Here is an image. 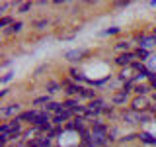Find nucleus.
<instances>
[{
    "instance_id": "f257e3e1",
    "label": "nucleus",
    "mask_w": 156,
    "mask_h": 147,
    "mask_svg": "<svg viewBox=\"0 0 156 147\" xmlns=\"http://www.w3.org/2000/svg\"><path fill=\"white\" fill-rule=\"evenodd\" d=\"M131 110H135V112H146L148 110V106H150V100H148V96H135V98H131Z\"/></svg>"
},
{
    "instance_id": "f03ea898",
    "label": "nucleus",
    "mask_w": 156,
    "mask_h": 147,
    "mask_svg": "<svg viewBox=\"0 0 156 147\" xmlns=\"http://www.w3.org/2000/svg\"><path fill=\"white\" fill-rule=\"evenodd\" d=\"M135 59H136L135 51L119 53V55H117V59H115V65H119L121 69H123V67H129V65H133V63H135Z\"/></svg>"
},
{
    "instance_id": "7ed1b4c3",
    "label": "nucleus",
    "mask_w": 156,
    "mask_h": 147,
    "mask_svg": "<svg viewBox=\"0 0 156 147\" xmlns=\"http://www.w3.org/2000/svg\"><path fill=\"white\" fill-rule=\"evenodd\" d=\"M20 114H22V104H18V102L8 104V106H4L2 110H0V116H2V118H10V116L18 118Z\"/></svg>"
},
{
    "instance_id": "20e7f679",
    "label": "nucleus",
    "mask_w": 156,
    "mask_h": 147,
    "mask_svg": "<svg viewBox=\"0 0 156 147\" xmlns=\"http://www.w3.org/2000/svg\"><path fill=\"white\" fill-rule=\"evenodd\" d=\"M139 47L146 49V51H150L152 47H156V39H154L152 33H140V37H139Z\"/></svg>"
},
{
    "instance_id": "39448f33",
    "label": "nucleus",
    "mask_w": 156,
    "mask_h": 147,
    "mask_svg": "<svg viewBox=\"0 0 156 147\" xmlns=\"http://www.w3.org/2000/svg\"><path fill=\"white\" fill-rule=\"evenodd\" d=\"M86 55H88L86 49H72V51H66L65 53V59H66V61H70V63H80L82 57H86Z\"/></svg>"
},
{
    "instance_id": "423d86ee",
    "label": "nucleus",
    "mask_w": 156,
    "mask_h": 147,
    "mask_svg": "<svg viewBox=\"0 0 156 147\" xmlns=\"http://www.w3.org/2000/svg\"><path fill=\"white\" fill-rule=\"evenodd\" d=\"M111 104L113 106H125V104H131V98H129V94H125V92L119 90L111 96Z\"/></svg>"
},
{
    "instance_id": "0eeeda50",
    "label": "nucleus",
    "mask_w": 156,
    "mask_h": 147,
    "mask_svg": "<svg viewBox=\"0 0 156 147\" xmlns=\"http://www.w3.org/2000/svg\"><path fill=\"white\" fill-rule=\"evenodd\" d=\"M121 118L127 122V124H139V118H140V112H135V110H123V114H121Z\"/></svg>"
},
{
    "instance_id": "6e6552de",
    "label": "nucleus",
    "mask_w": 156,
    "mask_h": 147,
    "mask_svg": "<svg viewBox=\"0 0 156 147\" xmlns=\"http://www.w3.org/2000/svg\"><path fill=\"white\" fill-rule=\"evenodd\" d=\"M68 78H72V81H74L76 85H78V82H86V85L90 82V78H88V77H84V75H82V73L78 71L76 67H72L70 71H68Z\"/></svg>"
},
{
    "instance_id": "1a4fd4ad",
    "label": "nucleus",
    "mask_w": 156,
    "mask_h": 147,
    "mask_svg": "<svg viewBox=\"0 0 156 147\" xmlns=\"http://www.w3.org/2000/svg\"><path fill=\"white\" fill-rule=\"evenodd\" d=\"M39 112H41V110H26V112H22V114L18 116V120L20 122H29V124H33V120L39 116Z\"/></svg>"
},
{
    "instance_id": "9d476101",
    "label": "nucleus",
    "mask_w": 156,
    "mask_h": 147,
    "mask_svg": "<svg viewBox=\"0 0 156 147\" xmlns=\"http://www.w3.org/2000/svg\"><path fill=\"white\" fill-rule=\"evenodd\" d=\"M62 110H65V106H62V104H58V102H55V100H51V102H49V104L45 106V112H49V114H53V116L61 114Z\"/></svg>"
},
{
    "instance_id": "9b49d317",
    "label": "nucleus",
    "mask_w": 156,
    "mask_h": 147,
    "mask_svg": "<svg viewBox=\"0 0 156 147\" xmlns=\"http://www.w3.org/2000/svg\"><path fill=\"white\" fill-rule=\"evenodd\" d=\"M139 139L143 141V143H146V145H156V137L152 134H148V131H140Z\"/></svg>"
},
{
    "instance_id": "f8f14e48",
    "label": "nucleus",
    "mask_w": 156,
    "mask_h": 147,
    "mask_svg": "<svg viewBox=\"0 0 156 147\" xmlns=\"http://www.w3.org/2000/svg\"><path fill=\"white\" fill-rule=\"evenodd\" d=\"M22 29H23V22H20V20H18V22H14L8 29H4V33H6V36H12V33H20Z\"/></svg>"
},
{
    "instance_id": "ddd939ff",
    "label": "nucleus",
    "mask_w": 156,
    "mask_h": 147,
    "mask_svg": "<svg viewBox=\"0 0 156 147\" xmlns=\"http://www.w3.org/2000/svg\"><path fill=\"white\" fill-rule=\"evenodd\" d=\"M78 98H80V100H90L92 102V100H96V98H98V94H96V90H92V88H84Z\"/></svg>"
},
{
    "instance_id": "4468645a",
    "label": "nucleus",
    "mask_w": 156,
    "mask_h": 147,
    "mask_svg": "<svg viewBox=\"0 0 156 147\" xmlns=\"http://www.w3.org/2000/svg\"><path fill=\"white\" fill-rule=\"evenodd\" d=\"M150 90H152L150 85H135V88H133V92H135L136 96H146Z\"/></svg>"
},
{
    "instance_id": "2eb2a0df",
    "label": "nucleus",
    "mask_w": 156,
    "mask_h": 147,
    "mask_svg": "<svg viewBox=\"0 0 156 147\" xmlns=\"http://www.w3.org/2000/svg\"><path fill=\"white\" fill-rule=\"evenodd\" d=\"M61 88H62V85L57 82V81H49L47 82V92H49V94H55V92H58Z\"/></svg>"
},
{
    "instance_id": "dca6fc26",
    "label": "nucleus",
    "mask_w": 156,
    "mask_h": 147,
    "mask_svg": "<svg viewBox=\"0 0 156 147\" xmlns=\"http://www.w3.org/2000/svg\"><path fill=\"white\" fill-rule=\"evenodd\" d=\"M135 55H136V59H140V63H144V61H148V59H150V51H146V49L139 47V49L135 51Z\"/></svg>"
},
{
    "instance_id": "f3484780",
    "label": "nucleus",
    "mask_w": 156,
    "mask_h": 147,
    "mask_svg": "<svg viewBox=\"0 0 156 147\" xmlns=\"http://www.w3.org/2000/svg\"><path fill=\"white\" fill-rule=\"evenodd\" d=\"M78 100H80V98H66V100L62 102V106H65L66 110H74L76 106H80V102H78Z\"/></svg>"
},
{
    "instance_id": "a211bd4d",
    "label": "nucleus",
    "mask_w": 156,
    "mask_h": 147,
    "mask_svg": "<svg viewBox=\"0 0 156 147\" xmlns=\"http://www.w3.org/2000/svg\"><path fill=\"white\" fill-rule=\"evenodd\" d=\"M49 102H51V96H49V94H45V96H37L35 100L31 102V104H33V106H41V104H45V106H47Z\"/></svg>"
},
{
    "instance_id": "6ab92c4d",
    "label": "nucleus",
    "mask_w": 156,
    "mask_h": 147,
    "mask_svg": "<svg viewBox=\"0 0 156 147\" xmlns=\"http://www.w3.org/2000/svg\"><path fill=\"white\" fill-rule=\"evenodd\" d=\"M16 22L12 16H2L0 18V28H4V29H8V26H12V24Z\"/></svg>"
},
{
    "instance_id": "aec40b11",
    "label": "nucleus",
    "mask_w": 156,
    "mask_h": 147,
    "mask_svg": "<svg viewBox=\"0 0 156 147\" xmlns=\"http://www.w3.org/2000/svg\"><path fill=\"white\" fill-rule=\"evenodd\" d=\"M31 6H33L31 2H20V4H18V12H20V14H27L29 10H31Z\"/></svg>"
},
{
    "instance_id": "412c9836",
    "label": "nucleus",
    "mask_w": 156,
    "mask_h": 147,
    "mask_svg": "<svg viewBox=\"0 0 156 147\" xmlns=\"http://www.w3.org/2000/svg\"><path fill=\"white\" fill-rule=\"evenodd\" d=\"M115 49H117L119 53H127V51H131V43H127V41H119V43L115 45Z\"/></svg>"
},
{
    "instance_id": "4be33fe9",
    "label": "nucleus",
    "mask_w": 156,
    "mask_h": 147,
    "mask_svg": "<svg viewBox=\"0 0 156 147\" xmlns=\"http://www.w3.org/2000/svg\"><path fill=\"white\" fill-rule=\"evenodd\" d=\"M119 32H121V28L113 26V28H107V29H104V32H101V36H113V33H119Z\"/></svg>"
},
{
    "instance_id": "5701e85b",
    "label": "nucleus",
    "mask_w": 156,
    "mask_h": 147,
    "mask_svg": "<svg viewBox=\"0 0 156 147\" xmlns=\"http://www.w3.org/2000/svg\"><path fill=\"white\" fill-rule=\"evenodd\" d=\"M12 78H14V71H10V73H6V75L0 78V82H2V85H8V82L12 81Z\"/></svg>"
},
{
    "instance_id": "b1692460",
    "label": "nucleus",
    "mask_w": 156,
    "mask_h": 147,
    "mask_svg": "<svg viewBox=\"0 0 156 147\" xmlns=\"http://www.w3.org/2000/svg\"><path fill=\"white\" fill-rule=\"evenodd\" d=\"M49 26V20H39V22H35V29H45Z\"/></svg>"
},
{
    "instance_id": "393cba45",
    "label": "nucleus",
    "mask_w": 156,
    "mask_h": 147,
    "mask_svg": "<svg viewBox=\"0 0 156 147\" xmlns=\"http://www.w3.org/2000/svg\"><path fill=\"white\" fill-rule=\"evenodd\" d=\"M12 4L14 2H2V4H0V14H6V10L12 6Z\"/></svg>"
},
{
    "instance_id": "a878e982",
    "label": "nucleus",
    "mask_w": 156,
    "mask_h": 147,
    "mask_svg": "<svg viewBox=\"0 0 156 147\" xmlns=\"http://www.w3.org/2000/svg\"><path fill=\"white\" fill-rule=\"evenodd\" d=\"M133 139H139V134H129V135H125L121 141H133Z\"/></svg>"
},
{
    "instance_id": "bb28decb",
    "label": "nucleus",
    "mask_w": 156,
    "mask_h": 147,
    "mask_svg": "<svg viewBox=\"0 0 156 147\" xmlns=\"http://www.w3.org/2000/svg\"><path fill=\"white\" fill-rule=\"evenodd\" d=\"M101 114H107V116H111V114H113V106H105L104 110H101Z\"/></svg>"
},
{
    "instance_id": "cd10ccee",
    "label": "nucleus",
    "mask_w": 156,
    "mask_h": 147,
    "mask_svg": "<svg viewBox=\"0 0 156 147\" xmlns=\"http://www.w3.org/2000/svg\"><path fill=\"white\" fill-rule=\"evenodd\" d=\"M8 92H10L8 88H6V90H0V98H6V96H8Z\"/></svg>"
},
{
    "instance_id": "c85d7f7f",
    "label": "nucleus",
    "mask_w": 156,
    "mask_h": 147,
    "mask_svg": "<svg viewBox=\"0 0 156 147\" xmlns=\"http://www.w3.org/2000/svg\"><path fill=\"white\" fill-rule=\"evenodd\" d=\"M115 6H119V8H125V6H129V2H117Z\"/></svg>"
},
{
    "instance_id": "c756f323",
    "label": "nucleus",
    "mask_w": 156,
    "mask_h": 147,
    "mask_svg": "<svg viewBox=\"0 0 156 147\" xmlns=\"http://www.w3.org/2000/svg\"><path fill=\"white\" fill-rule=\"evenodd\" d=\"M10 65H12V61L8 59V61H4V63H2V69H6V67H10Z\"/></svg>"
},
{
    "instance_id": "7c9ffc66",
    "label": "nucleus",
    "mask_w": 156,
    "mask_h": 147,
    "mask_svg": "<svg viewBox=\"0 0 156 147\" xmlns=\"http://www.w3.org/2000/svg\"><path fill=\"white\" fill-rule=\"evenodd\" d=\"M148 6H150V8H156V0H150V2H148Z\"/></svg>"
},
{
    "instance_id": "2f4dec72",
    "label": "nucleus",
    "mask_w": 156,
    "mask_h": 147,
    "mask_svg": "<svg viewBox=\"0 0 156 147\" xmlns=\"http://www.w3.org/2000/svg\"><path fill=\"white\" fill-rule=\"evenodd\" d=\"M152 36H154V39H156V28H154V29H152Z\"/></svg>"
},
{
    "instance_id": "473e14b6",
    "label": "nucleus",
    "mask_w": 156,
    "mask_h": 147,
    "mask_svg": "<svg viewBox=\"0 0 156 147\" xmlns=\"http://www.w3.org/2000/svg\"><path fill=\"white\" fill-rule=\"evenodd\" d=\"M154 122H156V112H154Z\"/></svg>"
}]
</instances>
